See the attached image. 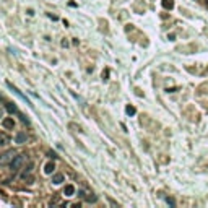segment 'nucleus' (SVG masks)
Masks as SVG:
<instances>
[{
	"mask_svg": "<svg viewBox=\"0 0 208 208\" xmlns=\"http://www.w3.org/2000/svg\"><path fill=\"white\" fill-rule=\"evenodd\" d=\"M25 159H26L25 154H17L15 156V158L10 161V164H8L11 173H18V171L23 167V164H25Z\"/></svg>",
	"mask_w": 208,
	"mask_h": 208,
	"instance_id": "f257e3e1",
	"label": "nucleus"
},
{
	"mask_svg": "<svg viewBox=\"0 0 208 208\" xmlns=\"http://www.w3.org/2000/svg\"><path fill=\"white\" fill-rule=\"evenodd\" d=\"M17 156V151L15 150H8L3 154H0V164H10V161Z\"/></svg>",
	"mask_w": 208,
	"mask_h": 208,
	"instance_id": "f03ea898",
	"label": "nucleus"
},
{
	"mask_svg": "<svg viewBox=\"0 0 208 208\" xmlns=\"http://www.w3.org/2000/svg\"><path fill=\"white\" fill-rule=\"evenodd\" d=\"M7 111H8V112H11V114H18V117H21L23 122H28V119L17 109V106H15V104H7Z\"/></svg>",
	"mask_w": 208,
	"mask_h": 208,
	"instance_id": "7ed1b4c3",
	"label": "nucleus"
},
{
	"mask_svg": "<svg viewBox=\"0 0 208 208\" xmlns=\"http://www.w3.org/2000/svg\"><path fill=\"white\" fill-rule=\"evenodd\" d=\"M2 125H3V129H7V130H13V127H15V121L11 117H5L2 121Z\"/></svg>",
	"mask_w": 208,
	"mask_h": 208,
	"instance_id": "20e7f679",
	"label": "nucleus"
},
{
	"mask_svg": "<svg viewBox=\"0 0 208 208\" xmlns=\"http://www.w3.org/2000/svg\"><path fill=\"white\" fill-rule=\"evenodd\" d=\"M7 86H8V88H10V90H11V91H13V93H15V94H17V96H18V98H20V99H23V101H25L26 104H29V102H28V99H26V96H23V94H21V93H20V91L17 90V88H15L13 85H11V83H7Z\"/></svg>",
	"mask_w": 208,
	"mask_h": 208,
	"instance_id": "39448f33",
	"label": "nucleus"
},
{
	"mask_svg": "<svg viewBox=\"0 0 208 208\" xmlns=\"http://www.w3.org/2000/svg\"><path fill=\"white\" fill-rule=\"evenodd\" d=\"M63 195H65V197H73V195H75V187L72 185V184L65 185V189H63Z\"/></svg>",
	"mask_w": 208,
	"mask_h": 208,
	"instance_id": "423d86ee",
	"label": "nucleus"
},
{
	"mask_svg": "<svg viewBox=\"0 0 208 208\" xmlns=\"http://www.w3.org/2000/svg\"><path fill=\"white\" fill-rule=\"evenodd\" d=\"M54 169H55V164H54V161H49V163H46V166H44V174H52V173H54Z\"/></svg>",
	"mask_w": 208,
	"mask_h": 208,
	"instance_id": "0eeeda50",
	"label": "nucleus"
},
{
	"mask_svg": "<svg viewBox=\"0 0 208 208\" xmlns=\"http://www.w3.org/2000/svg\"><path fill=\"white\" fill-rule=\"evenodd\" d=\"M15 143H18V145H23V143H26V133H23V132L17 133V137H15Z\"/></svg>",
	"mask_w": 208,
	"mask_h": 208,
	"instance_id": "6e6552de",
	"label": "nucleus"
},
{
	"mask_svg": "<svg viewBox=\"0 0 208 208\" xmlns=\"http://www.w3.org/2000/svg\"><path fill=\"white\" fill-rule=\"evenodd\" d=\"M65 181V177H63V174H54L52 176V182L55 184V185H59V184H62Z\"/></svg>",
	"mask_w": 208,
	"mask_h": 208,
	"instance_id": "1a4fd4ad",
	"label": "nucleus"
},
{
	"mask_svg": "<svg viewBox=\"0 0 208 208\" xmlns=\"http://www.w3.org/2000/svg\"><path fill=\"white\" fill-rule=\"evenodd\" d=\"M10 142V137L7 133H3V132H0V146H3V145H7V143Z\"/></svg>",
	"mask_w": 208,
	"mask_h": 208,
	"instance_id": "9d476101",
	"label": "nucleus"
},
{
	"mask_svg": "<svg viewBox=\"0 0 208 208\" xmlns=\"http://www.w3.org/2000/svg\"><path fill=\"white\" fill-rule=\"evenodd\" d=\"M163 7H164L166 10H171L174 7V2L173 0H163Z\"/></svg>",
	"mask_w": 208,
	"mask_h": 208,
	"instance_id": "9b49d317",
	"label": "nucleus"
},
{
	"mask_svg": "<svg viewBox=\"0 0 208 208\" xmlns=\"http://www.w3.org/2000/svg\"><path fill=\"white\" fill-rule=\"evenodd\" d=\"M33 167H34V164H33V163H31V164H29V166H28V169H26V171H25V173H23V174H21V179H26V177H28V176H29V174H31V171H33Z\"/></svg>",
	"mask_w": 208,
	"mask_h": 208,
	"instance_id": "f8f14e48",
	"label": "nucleus"
},
{
	"mask_svg": "<svg viewBox=\"0 0 208 208\" xmlns=\"http://www.w3.org/2000/svg\"><path fill=\"white\" fill-rule=\"evenodd\" d=\"M85 200H86V202H96V200H98V197H96L94 194H86Z\"/></svg>",
	"mask_w": 208,
	"mask_h": 208,
	"instance_id": "ddd939ff",
	"label": "nucleus"
},
{
	"mask_svg": "<svg viewBox=\"0 0 208 208\" xmlns=\"http://www.w3.org/2000/svg\"><path fill=\"white\" fill-rule=\"evenodd\" d=\"M125 112L129 114V115H135V112H137V111H135L133 106H127V107H125Z\"/></svg>",
	"mask_w": 208,
	"mask_h": 208,
	"instance_id": "4468645a",
	"label": "nucleus"
},
{
	"mask_svg": "<svg viewBox=\"0 0 208 208\" xmlns=\"http://www.w3.org/2000/svg\"><path fill=\"white\" fill-rule=\"evenodd\" d=\"M166 202H167V205H171V206H174V205H176V200H174V198H171V197H167V198H166Z\"/></svg>",
	"mask_w": 208,
	"mask_h": 208,
	"instance_id": "2eb2a0df",
	"label": "nucleus"
},
{
	"mask_svg": "<svg viewBox=\"0 0 208 208\" xmlns=\"http://www.w3.org/2000/svg\"><path fill=\"white\" fill-rule=\"evenodd\" d=\"M206 7H208V0H206Z\"/></svg>",
	"mask_w": 208,
	"mask_h": 208,
	"instance_id": "dca6fc26",
	"label": "nucleus"
}]
</instances>
